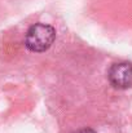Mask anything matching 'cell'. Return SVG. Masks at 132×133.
<instances>
[{
  "label": "cell",
  "instance_id": "obj_1",
  "mask_svg": "<svg viewBox=\"0 0 132 133\" xmlns=\"http://www.w3.org/2000/svg\"><path fill=\"white\" fill-rule=\"evenodd\" d=\"M56 39V30L47 23H35L30 26L25 36V45L30 52L42 53L48 50Z\"/></svg>",
  "mask_w": 132,
  "mask_h": 133
},
{
  "label": "cell",
  "instance_id": "obj_2",
  "mask_svg": "<svg viewBox=\"0 0 132 133\" xmlns=\"http://www.w3.org/2000/svg\"><path fill=\"white\" fill-rule=\"evenodd\" d=\"M109 82L114 88L128 89L132 87V63L131 62H118L114 63L108 74Z\"/></svg>",
  "mask_w": 132,
  "mask_h": 133
},
{
  "label": "cell",
  "instance_id": "obj_3",
  "mask_svg": "<svg viewBox=\"0 0 132 133\" xmlns=\"http://www.w3.org/2000/svg\"><path fill=\"white\" fill-rule=\"evenodd\" d=\"M75 133H96V132L93 129H91V128H84V129H80V131H78Z\"/></svg>",
  "mask_w": 132,
  "mask_h": 133
}]
</instances>
